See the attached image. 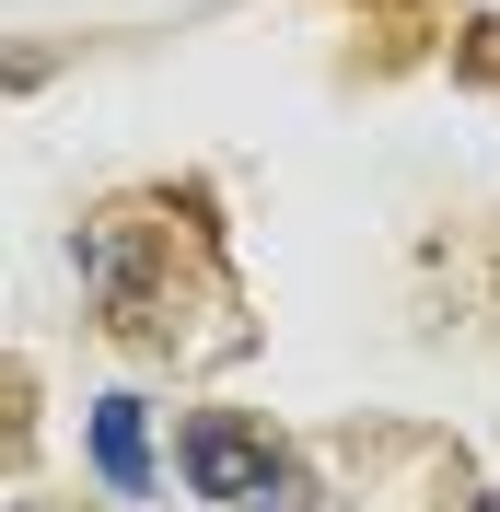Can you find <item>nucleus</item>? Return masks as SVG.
<instances>
[{
	"label": "nucleus",
	"mask_w": 500,
	"mask_h": 512,
	"mask_svg": "<svg viewBox=\"0 0 500 512\" xmlns=\"http://www.w3.org/2000/svg\"><path fill=\"white\" fill-rule=\"evenodd\" d=\"M175 478H187V501H221V512H314L303 466H291L245 408H198L187 431H175Z\"/></svg>",
	"instance_id": "nucleus-1"
},
{
	"label": "nucleus",
	"mask_w": 500,
	"mask_h": 512,
	"mask_svg": "<svg viewBox=\"0 0 500 512\" xmlns=\"http://www.w3.org/2000/svg\"><path fill=\"white\" fill-rule=\"evenodd\" d=\"M70 268H82V291H94L117 326H152V280H163V245L152 222H128V210H105V222L70 233Z\"/></svg>",
	"instance_id": "nucleus-2"
},
{
	"label": "nucleus",
	"mask_w": 500,
	"mask_h": 512,
	"mask_svg": "<svg viewBox=\"0 0 500 512\" xmlns=\"http://www.w3.org/2000/svg\"><path fill=\"white\" fill-rule=\"evenodd\" d=\"M82 454H94V478L117 489V501H152V396H94Z\"/></svg>",
	"instance_id": "nucleus-3"
},
{
	"label": "nucleus",
	"mask_w": 500,
	"mask_h": 512,
	"mask_svg": "<svg viewBox=\"0 0 500 512\" xmlns=\"http://www.w3.org/2000/svg\"><path fill=\"white\" fill-rule=\"evenodd\" d=\"M35 82H47V59L35 47H0V94H35Z\"/></svg>",
	"instance_id": "nucleus-4"
},
{
	"label": "nucleus",
	"mask_w": 500,
	"mask_h": 512,
	"mask_svg": "<svg viewBox=\"0 0 500 512\" xmlns=\"http://www.w3.org/2000/svg\"><path fill=\"white\" fill-rule=\"evenodd\" d=\"M477 512H500V489H489V501H477Z\"/></svg>",
	"instance_id": "nucleus-5"
}]
</instances>
